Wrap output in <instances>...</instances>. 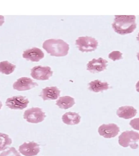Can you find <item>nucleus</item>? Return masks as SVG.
Masks as SVG:
<instances>
[{
    "label": "nucleus",
    "instance_id": "obj_4",
    "mask_svg": "<svg viewBox=\"0 0 139 156\" xmlns=\"http://www.w3.org/2000/svg\"><path fill=\"white\" fill-rule=\"evenodd\" d=\"M76 45L79 50L82 52H90L95 50L98 42L95 38L89 36L79 37L76 41Z\"/></svg>",
    "mask_w": 139,
    "mask_h": 156
},
{
    "label": "nucleus",
    "instance_id": "obj_12",
    "mask_svg": "<svg viewBox=\"0 0 139 156\" xmlns=\"http://www.w3.org/2000/svg\"><path fill=\"white\" fill-rule=\"evenodd\" d=\"M24 58L33 62H38L44 57V53L39 48L33 47L24 51L22 54Z\"/></svg>",
    "mask_w": 139,
    "mask_h": 156
},
{
    "label": "nucleus",
    "instance_id": "obj_6",
    "mask_svg": "<svg viewBox=\"0 0 139 156\" xmlns=\"http://www.w3.org/2000/svg\"><path fill=\"white\" fill-rule=\"evenodd\" d=\"M29 100L22 96H14L7 98L5 104L7 107L15 110H22L28 107Z\"/></svg>",
    "mask_w": 139,
    "mask_h": 156
},
{
    "label": "nucleus",
    "instance_id": "obj_10",
    "mask_svg": "<svg viewBox=\"0 0 139 156\" xmlns=\"http://www.w3.org/2000/svg\"><path fill=\"white\" fill-rule=\"evenodd\" d=\"M19 150L20 153L25 156H35L39 153L40 148L39 145L36 142H25L19 146Z\"/></svg>",
    "mask_w": 139,
    "mask_h": 156
},
{
    "label": "nucleus",
    "instance_id": "obj_9",
    "mask_svg": "<svg viewBox=\"0 0 139 156\" xmlns=\"http://www.w3.org/2000/svg\"><path fill=\"white\" fill-rule=\"evenodd\" d=\"M38 83L34 82L33 80L28 77L20 78L13 83V89L19 91L29 90L35 87L38 86Z\"/></svg>",
    "mask_w": 139,
    "mask_h": 156
},
{
    "label": "nucleus",
    "instance_id": "obj_2",
    "mask_svg": "<svg viewBox=\"0 0 139 156\" xmlns=\"http://www.w3.org/2000/svg\"><path fill=\"white\" fill-rule=\"evenodd\" d=\"M43 48L52 56H63L67 55L69 46L61 39H51L44 42Z\"/></svg>",
    "mask_w": 139,
    "mask_h": 156
},
{
    "label": "nucleus",
    "instance_id": "obj_21",
    "mask_svg": "<svg viewBox=\"0 0 139 156\" xmlns=\"http://www.w3.org/2000/svg\"><path fill=\"white\" fill-rule=\"evenodd\" d=\"M108 56L113 61L119 60L123 58V53L119 51H114L109 54Z\"/></svg>",
    "mask_w": 139,
    "mask_h": 156
},
{
    "label": "nucleus",
    "instance_id": "obj_5",
    "mask_svg": "<svg viewBox=\"0 0 139 156\" xmlns=\"http://www.w3.org/2000/svg\"><path fill=\"white\" fill-rule=\"evenodd\" d=\"M46 116L42 109L38 107H33L26 110L23 115L24 118L27 122L35 124L42 122Z\"/></svg>",
    "mask_w": 139,
    "mask_h": 156
},
{
    "label": "nucleus",
    "instance_id": "obj_16",
    "mask_svg": "<svg viewBox=\"0 0 139 156\" xmlns=\"http://www.w3.org/2000/svg\"><path fill=\"white\" fill-rule=\"evenodd\" d=\"M109 88V84L107 82H103L99 80L91 81L89 84V89L94 92H101L107 90Z\"/></svg>",
    "mask_w": 139,
    "mask_h": 156
},
{
    "label": "nucleus",
    "instance_id": "obj_24",
    "mask_svg": "<svg viewBox=\"0 0 139 156\" xmlns=\"http://www.w3.org/2000/svg\"><path fill=\"white\" fill-rule=\"evenodd\" d=\"M135 87H136V91H137L138 92H139V81L137 82Z\"/></svg>",
    "mask_w": 139,
    "mask_h": 156
},
{
    "label": "nucleus",
    "instance_id": "obj_27",
    "mask_svg": "<svg viewBox=\"0 0 139 156\" xmlns=\"http://www.w3.org/2000/svg\"><path fill=\"white\" fill-rule=\"evenodd\" d=\"M137 57L139 61V52L138 53L137 55Z\"/></svg>",
    "mask_w": 139,
    "mask_h": 156
},
{
    "label": "nucleus",
    "instance_id": "obj_23",
    "mask_svg": "<svg viewBox=\"0 0 139 156\" xmlns=\"http://www.w3.org/2000/svg\"><path fill=\"white\" fill-rule=\"evenodd\" d=\"M4 22V17L3 16L0 15V26H1Z\"/></svg>",
    "mask_w": 139,
    "mask_h": 156
},
{
    "label": "nucleus",
    "instance_id": "obj_14",
    "mask_svg": "<svg viewBox=\"0 0 139 156\" xmlns=\"http://www.w3.org/2000/svg\"><path fill=\"white\" fill-rule=\"evenodd\" d=\"M137 111L132 106H123L117 111V115L120 118L129 119L136 116Z\"/></svg>",
    "mask_w": 139,
    "mask_h": 156
},
{
    "label": "nucleus",
    "instance_id": "obj_13",
    "mask_svg": "<svg viewBox=\"0 0 139 156\" xmlns=\"http://www.w3.org/2000/svg\"><path fill=\"white\" fill-rule=\"evenodd\" d=\"M60 91L56 87H46L43 89L41 97L44 101L55 100L59 97Z\"/></svg>",
    "mask_w": 139,
    "mask_h": 156
},
{
    "label": "nucleus",
    "instance_id": "obj_18",
    "mask_svg": "<svg viewBox=\"0 0 139 156\" xmlns=\"http://www.w3.org/2000/svg\"><path fill=\"white\" fill-rule=\"evenodd\" d=\"M16 66L11 64L8 61H3L0 62V72L3 74L9 75L13 73Z\"/></svg>",
    "mask_w": 139,
    "mask_h": 156
},
{
    "label": "nucleus",
    "instance_id": "obj_8",
    "mask_svg": "<svg viewBox=\"0 0 139 156\" xmlns=\"http://www.w3.org/2000/svg\"><path fill=\"white\" fill-rule=\"evenodd\" d=\"M120 131L119 127L115 124H103L99 127V134L106 138H111L117 135Z\"/></svg>",
    "mask_w": 139,
    "mask_h": 156
},
{
    "label": "nucleus",
    "instance_id": "obj_15",
    "mask_svg": "<svg viewBox=\"0 0 139 156\" xmlns=\"http://www.w3.org/2000/svg\"><path fill=\"white\" fill-rule=\"evenodd\" d=\"M62 120L65 124L68 125H76L80 123L81 116L77 113L69 112L63 115Z\"/></svg>",
    "mask_w": 139,
    "mask_h": 156
},
{
    "label": "nucleus",
    "instance_id": "obj_11",
    "mask_svg": "<svg viewBox=\"0 0 139 156\" xmlns=\"http://www.w3.org/2000/svg\"><path fill=\"white\" fill-rule=\"evenodd\" d=\"M107 61L102 58L94 59L88 62L87 65V69L93 73L102 72L106 69Z\"/></svg>",
    "mask_w": 139,
    "mask_h": 156
},
{
    "label": "nucleus",
    "instance_id": "obj_19",
    "mask_svg": "<svg viewBox=\"0 0 139 156\" xmlns=\"http://www.w3.org/2000/svg\"><path fill=\"white\" fill-rule=\"evenodd\" d=\"M12 139L8 135L0 133V152L7 149L12 143Z\"/></svg>",
    "mask_w": 139,
    "mask_h": 156
},
{
    "label": "nucleus",
    "instance_id": "obj_25",
    "mask_svg": "<svg viewBox=\"0 0 139 156\" xmlns=\"http://www.w3.org/2000/svg\"><path fill=\"white\" fill-rule=\"evenodd\" d=\"M2 106H3V104H2V103L1 100H0V109L1 108Z\"/></svg>",
    "mask_w": 139,
    "mask_h": 156
},
{
    "label": "nucleus",
    "instance_id": "obj_26",
    "mask_svg": "<svg viewBox=\"0 0 139 156\" xmlns=\"http://www.w3.org/2000/svg\"><path fill=\"white\" fill-rule=\"evenodd\" d=\"M136 38H137V40L139 42V33L138 34L137 37Z\"/></svg>",
    "mask_w": 139,
    "mask_h": 156
},
{
    "label": "nucleus",
    "instance_id": "obj_7",
    "mask_svg": "<svg viewBox=\"0 0 139 156\" xmlns=\"http://www.w3.org/2000/svg\"><path fill=\"white\" fill-rule=\"evenodd\" d=\"M53 74V71L49 67L38 65L31 69L30 75L35 79L45 81L49 79Z\"/></svg>",
    "mask_w": 139,
    "mask_h": 156
},
{
    "label": "nucleus",
    "instance_id": "obj_1",
    "mask_svg": "<svg viewBox=\"0 0 139 156\" xmlns=\"http://www.w3.org/2000/svg\"><path fill=\"white\" fill-rule=\"evenodd\" d=\"M112 27L115 32L119 35L132 33L137 28L136 17L134 15L115 16Z\"/></svg>",
    "mask_w": 139,
    "mask_h": 156
},
{
    "label": "nucleus",
    "instance_id": "obj_20",
    "mask_svg": "<svg viewBox=\"0 0 139 156\" xmlns=\"http://www.w3.org/2000/svg\"><path fill=\"white\" fill-rule=\"evenodd\" d=\"M0 156H21L20 153L14 147L9 148L7 150H4L0 154Z\"/></svg>",
    "mask_w": 139,
    "mask_h": 156
},
{
    "label": "nucleus",
    "instance_id": "obj_3",
    "mask_svg": "<svg viewBox=\"0 0 139 156\" xmlns=\"http://www.w3.org/2000/svg\"><path fill=\"white\" fill-rule=\"evenodd\" d=\"M119 144L124 147L130 146L133 149H136L138 146L136 142L139 140V133L134 131L123 132L119 136Z\"/></svg>",
    "mask_w": 139,
    "mask_h": 156
},
{
    "label": "nucleus",
    "instance_id": "obj_22",
    "mask_svg": "<svg viewBox=\"0 0 139 156\" xmlns=\"http://www.w3.org/2000/svg\"><path fill=\"white\" fill-rule=\"evenodd\" d=\"M129 124L132 128L139 131V118L132 120L130 122Z\"/></svg>",
    "mask_w": 139,
    "mask_h": 156
},
{
    "label": "nucleus",
    "instance_id": "obj_17",
    "mask_svg": "<svg viewBox=\"0 0 139 156\" xmlns=\"http://www.w3.org/2000/svg\"><path fill=\"white\" fill-rule=\"evenodd\" d=\"M56 105L60 108L67 109L71 108L75 104L74 98L69 96H64L60 97L58 100H56Z\"/></svg>",
    "mask_w": 139,
    "mask_h": 156
}]
</instances>
